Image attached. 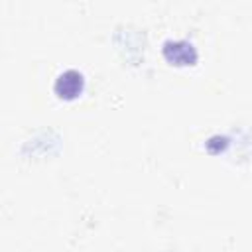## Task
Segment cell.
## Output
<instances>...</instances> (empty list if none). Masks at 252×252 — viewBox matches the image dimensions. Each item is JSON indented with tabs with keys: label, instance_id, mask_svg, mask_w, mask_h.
I'll use <instances>...</instances> for the list:
<instances>
[{
	"label": "cell",
	"instance_id": "cell-2",
	"mask_svg": "<svg viewBox=\"0 0 252 252\" xmlns=\"http://www.w3.org/2000/svg\"><path fill=\"white\" fill-rule=\"evenodd\" d=\"M85 89V79H83V73H79L77 69H67L63 71L57 79H55V85H53V91L59 98L63 100H73L77 98Z\"/></svg>",
	"mask_w": 252,
	"mask_h": 252
},
{
	"label": "cell",
	"instance_id": "cell-1",
	"mask_svg": "<svg viewBox=\"0 0 252 252\" xmlns=\"http://www.w3.org/2000/svg\"><path fill=\"white\" fill-rule=\"evenodd\" d=\"M161 53L171 65H177V67L195 65L197 57H199L195 45L185 39H167L161 47Z\"/></svg>",
	"mask_w": 252,
	"mask_h": 252
}]
</instances>
